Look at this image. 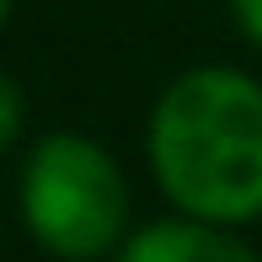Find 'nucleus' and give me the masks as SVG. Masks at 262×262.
Wrapping results in <instances>:
<instances>
[{
	"mask_svg": "<svg viewBox=\"0 0 262 262\" xmlns=\"http://www.w3.org/2000/svg\"><path fill=\"white\" fill-rule=\"evenodd\" d=\"M11 6H16V0H0V32H6V21H11Z\"/></svg>",
	"mask_w": 262,
	"mask_h": 262,
	"instance_id": "obj_6",
	"label": "nucleus"
},
{
	"mask_svg": "<svg viewBox=\"0 0 262 262\" xmlns=\"http://www.w3.org/2000/svg\"><path fill=\"white\" fill-rule=\"evenodd\" d=\"M113 262H257V252L220 220H198L182 214L177 220H156L123 235Z\"/></svg>",
	"mask_w": 262,
	"mask_h": 262,
	"instance_id": "obj_3",
	"label": "nucleus"
},
{
	"mask_svg": "<svg viewBox=\"0 0 262 262\" xmlns=\"http://www.w3.org/2000/svg\"><path fill=\"white\" fill-rule=\"evenodd\" d=\"M21 128H27V97H21L16 75L0 70V156L21 139Z\"/></svg>",
	"mask_w": 262,
	"mask_h": 262,
	"instance_id": "obj_4",
	"label": "nucleus"
},
{
	"mask_svg": "<svg viewBox=\"0 0 262 262\" xmlns=\"http://www.w3.org/2000/svg\"><path fill=\"white\" fill-rule=\"evenodd\" d=\"M156 187L182 214L246 225L262 214V86L204 64L177 75L145 128Z\"/></svg>",
	"mask_w": 262,
	"mask_h": 262,
	"instance_id": "obj_1",
	"label": "nucleus"
},
{
	"mask_svg": "<svg viewBox=\"0 0 262 262\" xmlns=\"http://www.w3.org/2000/svg\"><path fill=\"white\" fill-rule=\"evenodd\" d=\"M16 204L27 235L59 262H102L128 235V182L91 134L54 128L21 161Z\"/></svg>",
	"mask_w": 262,
	"mask_h": 262,
	"instance_id": "obj_2",
	"label": "nucleus"
},
{
	"mask_svg": "<svg viewBox=\"0 0 262 262\" xmlns=\"http://www.w3.org/2000/svg\"><path fill=\"white\" fill-rule=\"evenodd\" d=\"M230 16L241 27V38H252L262 49V0H230Z\"/></svg>",
	"mask_w": 262,
	"mask_h": 262,
	"instance_id": "obj_5",
	"label": "nucleus"
}]
</instances>
